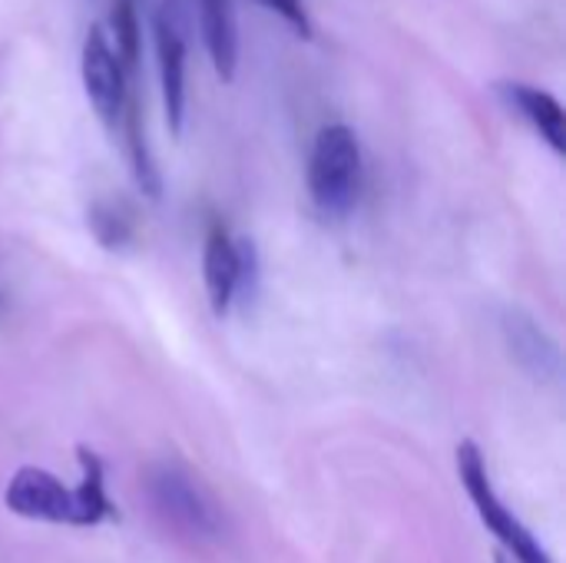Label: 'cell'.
Returning <instances> with one entry per match:
<instances>
[{"label": "cell", "instance_id": "obj_15", "mask_svg": "<svg viewBox=\"0 0 566 563\" xmlns=\"http://www.w3.org/2000/svg\"><path fill=\"white\" fill-rule=\"evenodd\" d=\"M3 312H7V292L0 289V315H3Z\"/></svg>", "mask_w": 566, "mask_h": 563}, {"label": "cell", "instance_id": "obj_11", "mask_svg": "<svg viewBox=\"0 0 566 563\" xmlns=\"http://www.w3.org/2000/svg\"><path fill=\"white\" fill-rule=\"evenodd\" d=\"M119 133H123V143H126V156H129V169H133L136 186H139L149 199H159L163 179H159V166H156V156H153V149H149L146 129H143V116H139V100H136V96L129 100V106H126V113H123Z\"/></svg>", "mask_w": 566, "mask_h": 563}, {"label": "cell", "instance_id": "obj_7", "mask_svg": "<svg viewBox=\"0 0 566 563\" xmlns=\"http://www.w3.org/2000/svg\"><path fill=\"white\" fill-rule=\"evenodd\" d=\"M252 242L235 239L222 222H212L202 246V279L212 312L222 319L229 315L232 302L239 299V289L252 275Z\"/></svg>", "mask_w": 566, "mask_h": 563}, {"label": "cell", "instance_id": "obj_9", "mask_svg": "<svg viewBox=\"0 0 566 563\" xmlns=\"http://www.w3.org/2000/svg\"><path fill=\"white\" fill-rule=\"evenodd\" d=\"M199 27H202V43H206L216 76L222 83H232L239 70L235 0H199Z\"/></svg>", "mask_w": 566, "mask_h": 563}, {"label": "cell", "instance_id": "obj_14", "mask_svg": "<svg viewBox=\"0 0 566 563\" xmlns=\"http://www.w3.org/2000/svg\"><path fill=\"white\" fill-rule=\"evenodd\" d=\"M265 10H272L275 17H282L302 40H312L315 30H312V13L305 7V0H259Z\"/></svg>", "mask_w": 566, "mask_h": 563}, {"label": "cell", "instance_id": "obj_1", "mask_svg": "<svg viewBox=\"0 0 566 563\" xmlns=\"http://www.w3.org/2000/svg\"><path fill=\"white\" fill-rule=\"evenodd\" d=\"M80 484L66 488L56 475L43 468H20L3 491V504L10 514L43 524H66V528H96L116 518V508L106 494V471L96 451L80 448Z\"/></svg>", "mask_w": 566, "mask_h": 563}, {"label": "cell", "instance_id": "obj_8", "mask_svg": "<svg viewBox=\"0 0 566 563\" xmlns=\"http://www.w3.org/2000/svg\"><path fill=\"white\" fill-rule=\"evenodd\" d=\"M497 96L557 153H566V116L560 100L551 90L521 83V80H501L497 83Z\"/></svg>", "mask_w": 566, "mask_h": 563}, {"label": "cell", "instance_id": "obj_2", "mask_svg": "<svg viewBox=\"0 0 566 563\" xmlns=\"http://www.w3.org/2000/svg\"><path fill=\"white\" fill-rule=\"evenodd\" d=\"M365 183L361 143L352 126L328 123L318 129L308 156V196L325 216H348Z\"/></svg>", "mask_w": 566, "mask_h": 563}, {"label": "cell", "instance_id": "obj_3", "mask_svg": "<svg viewBox=\"0 0 566 563\" xmlns=\"http://www.w3.org/2000/svg\"><path fill=\"white\" fill-rule=\"evenodd\" d=\"M458 478L468 491V498L474 501L478 518L488 524V531L507 548V554L517 563H554L551 554L537 544V538L514 518V511L501 501V494L491 484V471L488 461L481 455V448L474 441H461L458 445Z\"/></svg>", "mask_w": 566, "mask_h": 563}, {"label": "cell", "instance_id": "obj_10", "mask_svg": "<svg viewBox=\"0 0 566 563\" xmlns=\"http://www.w3.org/2000/svg\"><path fill=\"white\" fill-rule=\"evenodd\" d=\"M504 338L511 345V355L534 375V378H557L560 372V352L557 342L521 309L504 312Z\"/></svg>", "mask_w": 566, "mask_h": 563}, {"label": "cell", "instance_id": "obj_6", "mask_svg": "<svg viewBox=\"0 0 566 563\" xmlns=\"http://www.w3.org/2000/svg\"><path fill=\"white\" fill-rule=\"evenodd\" d=\"M153 43H156L166 123L172 136H179L186 123V30H182V7L176 0L159 3L153 17Z\"/></svg>", "mask_w": 566, "mask_h": 563}, {"label": "cell", "instance_id": "obj_5", "mask_svg": "<svg viewBox=\"0 0 566 563\" xmlns=\"http://www.w3.org/2000/svg\"><path fill=\"white\" fill-rule=\"evenodd\" d=\"M146 491H149L156 514L179 534L192 541H206L219 534L222 521H219L216 504L179 465H156L146 478Z\"/></svg>", "mask_w": 566, "mask_h": 563}, {"label": "cell", "instance_id": "obj_16", "mask_svg": "<svg viewBox=\"0 0 566 563\" xmlns=\"http://www.w3.org/2000/svg\"><path fill=\"white\" fill-rule=\"evenodd\" d=\"M497 563H507V561H504V557H497Z\"/></svg>", "mask_w": 566, "mask_h": 563}, {"label": "cell", "instance_id": "obj_12", "mask_svg": "<svg viewBox=\"0 0 566 563\" xmlns=\"http://www.w3.org/2000/svg\"><path fill=\"white\" fill-rule=\"evenodd\" d=\"M109 43L116 50V56L123 60L126 73L136 76V66H139V43H143V33H139V10H136V0H113V13H109Z\"/></svg>", "mask_w": 566, "mask_h": 563}, {"label": "cell", "instance_id": "obj_13", "mask_svg": "<svg viewBox=\"0 0 566 563\" xmlns=\"http://www.w3.org/2000/svg\"><path fill=\"white\" fill-rule=\"evenodd\" d=\"M90 229L103 249H123L133 239V219L119 202H96L90 209Z\"/></svg>", "mask_w": 566, "mask_h": 563}, {"label": "cell", "instance_id": "obj_4", "mask_svg": "<svg viewBox=\"0 0 566 563\" xmlns=\"http://www.w3.org/2000/svg\"><path fill=\"white\" fill-rule=\"evenodd\" d=\"M80 76H83V90L86 100L93 106V113L99 116V123L109 133H119L123 113L129 106V100L136 96L133 80L123 66V60L116 56L109 37L103 27H90L83 50H80Z\"/></svg>", "mask_w": 566, "mask_h": 563}]
</instances>
